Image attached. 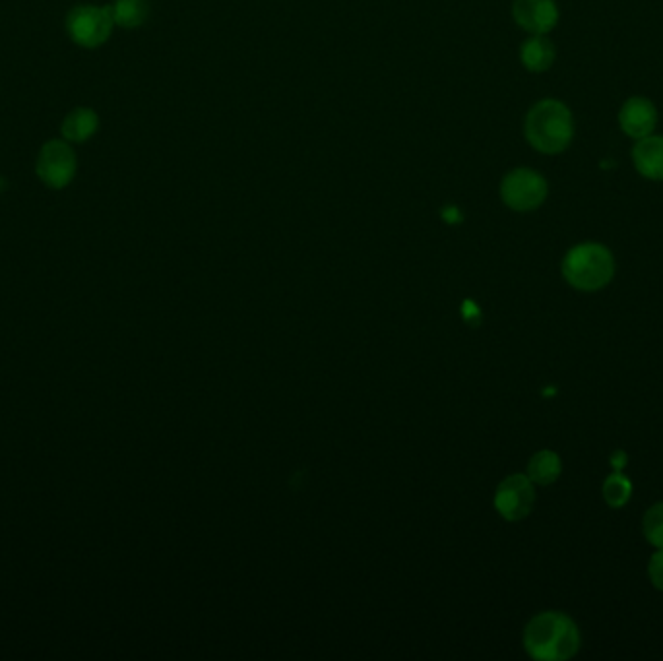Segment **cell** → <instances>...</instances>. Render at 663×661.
Here are the masks:
<instances>
[{
    "label": "cell",
    "mask_w": 663,
    "mask_h": 661,
    "mask_svg": "<svg viewBox=\"0 0 663 661\" xmlns=\"http://www.w3.org/2000/svg\"><path fill=\"white\" fill-rule=\"evenodd\" d=\"M580 642L576 623L559 611L539 613L524 630V648L534 660H570L578 654Z\"/></svg>",
    "instance_id": "obj_1"
},
{
    "label": "cell",
    "mask_w": 663,
    "mask_h": 661,
    "mask_svg": "<svg viewBox=\"0 0 663 661\" xmlns=\"http://www.w3.org/2000/svg\"><path fill=\"white\" fill-rule=\"evenodd\" d=\"M524 134L532 148L541 154H561L574 138V119L569 107L557 99L536 103L524 123Z\"/></svg>",
    "instance_id": "obj_2"
},
{
    "label": "cell",
    "mask_w": 663,
    "mask_h": 661,
    "mask_svg": "<svg viewBox=\"0 0 663 661\" xmlns=\"http://www.w3.org/2000/svg\"><path fill=\"white\" fill-rule=\"evenodd\" d=\"M563 276L578 291H600L615 276V258L600 243L576 245L563 260Z\"/></svg>",
    "instance_id": "obj_3"
},
{
    "label": "cell",
    "mask_w": 663,
    "mask_h": 661,
    "mask_svg": "<svg viewBox=\"0 0 663 661\" xmlns=\"http://www.w3.org/2000/svg\"><path fill=\"white\" fill-rule=\"evenodd\" d=\"M547 192L549 187L545 177L528 167H520L506 173L501 183V198L514 212L537 210L545 202Z\"/></svg>",
    "instance_id": "obj_4"
},
{
    "label": "cell",
    "mask_w": 663,
    "mask_h": 661,
    "mask_svg": "<svg viewBox=\"0 0 663 661\" xmlns=\"http://www.w3.org/2000/svg\"><path fill=\"white\" fill-rule=\"evenodd\" d=\"M113 12L111 8L97 6H80L68 16V32L70 37L88 49L99 47L105 43L113 30Z\"/></svg>",
    "instance_id": "obj_5"
},
{
    "label": "cell",
    "mask_w": 663,
    "mask_h": 661,
    "mask_svg": "<svg viewBox=\"0 0 663 661\" xmlns=\"http://www.w3.org/2000/svg\"><path fill=\"white\" fill-rule=\"evenodd\" d=\"M534 504H536L534 483L528 475L522 473L506 477L495 495V506L508 522H520L522 518H526L532 512Z\"/></svg>",
    "instance_id": "obj_6"
},
{
    "label": "cell",
    "mask_w": 663,
    "mask_h": 661,
    "mask_svg": "<svg viewBox=\"0 0 663 661\" xmlns=\"http://www.w3.org/2000/svg\"><path fill=\"white\" fill-rule=\"evenodd\" d=\"M37 173L51 189H64L76 173V158L70 146L59 140L45 144L37 159Z\"/></svg>",
    "instance_id": "obj_7"
},
{
    "label": "cell",
    "mask_w": 663,
    "mask_h": 661,
    "mask_svg": "<svg viewBox=\"0 0 663 661\" xmlns=\"http://www.w3.org/2000/svg\"><path fill=\"white\" fill-rule=\"evenodd\" d=\"M514 22L532 35H545L559 22V8L555 0H514Z\"/></svg>",
    "instance_id": "obj_8"
},
{
    "label": "cell",
    "mask_w": 663,
    "mask_h": 661,
    "mask_svg": "<svg viewBox=\"0 0 663 661\" xmlns=\"http://www.w3.org/2000/svg\"><path fill=\"white\" fill-rule=\"evenodd\" d=\"M658 123L656 105L646 97H631L619 111L621 130L634 140L646 138L654 132Z\"/></svg>",
    "instance_id": "obj_9"
},
{
    "label": "cell",
    "mask_w": 663,
    "mask_h": 661,
    "mask_svg": "<svg viewBox=\"0 0 663 661\" xmlns=\"http://www.w3.org/2000/svg\"><path fill=\"white\" fill-rule=\"evenodd\" d=\"M636 171L650 181H663V136L640 138L632 148Z\"/></svg>",
    "instance_id": "obj_10"
},
{
    "label": "cell",
    "mask_w": 663,
    "mask_h": 661,
    "mask_svg": "<svg viewBox=\"0 0 663 661\" xmlns=\"http://www.w3.org/2000/svg\"><path fill=\"white\" fill-rule=\"evenodd\" d=\"M555 45L545 35H532L520 49V61L530 72H545L555 63Z\"/></svg>",
    "instance_id": "obj_11"
},
{
    "label": "cell",
    "mask_w": 663,
    "mask_h": 661,
    "mask_svg": "<svg viewBox=\"0 0 663 661\" xmlns=\"http://www.w3.org/2000/svg\"><path fill=\"white\" fill-rule=\"evenodd\" d=\"M563 470L561 458L559 454L551 452V450H541L532 456L530 464H528V477L532 479V483L537 485H551L559 479Z\"/></svg>",
    "instance_id": "obj_12"
},
{
    "label": "cell",
    "mask_w": 663,
    "mask_h": 661,
    "mask_svg": "<svg viewBox=\"0 0 663 661\" xmlns=\"http://www.w3.org/2000/svg\"><path fill=\"white\" fill-rule=\"evenodd\" d=\"M97 115L90 109L72 111L63 123V136L70 142H86L97 130Z\"/></svg>",
    "instance_id": "obj_13"
},
{
    "label": "cell",
    "mask_w": 663,
    "mask_h": 661,
    "mask_svg": "<svg viewBox=\"0 0 663 661\" xmlns=\"http://www.w3.org/2000/svg\"><path fill=\"white\" fill-rule=\"evenodd\" d=\"M115 24L123 28H138L146 22L150 14L148 0H117L111 8Z\"/></svg>",
    "instance_id": "obj_14"
},
{
    "label": "cell",
    "mask_w": 663,
    "mask_h": 661,
    "mask_svg": "<svg viewBox=\"0 0 663 661\" xmlns=\"http://www.w3.org/2000/svg\"><path fill=\"white\" fill-rule=\"evenodd\" d=\"M632 495L631 481L621 472L611 473L603 481V501L611 508H623Z\"/></svg>",
    "instance_id": "obj_15"
},
{
    "label": "cell",
    "mask_w": 663,
    "mask_h": 661,
    "mask_svg": "<svg viewBox=\"0 0 663 661\" xmlns=\"http://www.w3.org/2000/svg\"><path fill=\"white\" fill-rule=\"evenodd\" d=\"M642 530L650 545H654L656 549H663V503H656L646 510L642 520Z\"/></svg>",
    "instance_id": "obj_16"
},
{
    "label": "cell",
    "mask_w": 663,
    "mask_h": 661,
    "mask_svg": "<svg viewBox=\"0 0 663 661\" xmlns=\"http://www.w3.org/2000/svg\"><path fill=\"white\" fill-rule=\"evenodd\" d=\"M648 576H650V582L656 590L663 592V549H658L650 563H648Z\"/></svg>",
    "instance_id": "obj_17"
},
{
    "label": "cell",
    "mask_w": 663,
    "mask_h": 661,
    "mask_svg": "<svg viewBox=\"0 0 663 661\" xmlns=\"http://www.w3.org/2000/svg\"><path fill=\"white\" fill-rule=\"evenodd\" d=\"M442 220L446 221V223H460L462 221V212H460V208H456V206H446V208H442L441 212Z\"/></svg>",
    "instance_id": "obj_18"
},
{
    "label": "cell",
    "mask_w": 663,
    "mask_h": 661,
    "mask_svg": "<svg viewBox=\"0 0 663 661\" xmlns=\"http://www.w3.org/2000/svg\"><path fill=\"white\" fill-rule=\"evenodd\" d=\"M611 466H613L617 472H621V470L627 466V454H625L623 450L613 452V456H611Z\"/></svg>",
    "instance_id": "obj_19"
}]
</instances>
